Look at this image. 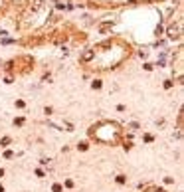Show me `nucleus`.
Segmentation results:
<instances>
[{"mask_svg": "<svg viewBox=\"0 0 184 192\" xmlns=\"http://www.w3.org/2000/svg\"><path fill=\"white\" fill-rule=\"evenodd\" d=\"M81 6L93 8V10H119V8H135V6H146L157 4L165 0H75Z\"/></svg>", "mask_w": 184, "mask_h": 192, "instance_id": "obj_3", "label": "nucleus"}, {"mask_svg": "<svg viewBox=\"0 0 184 192\" xmlns=\"http://www.w3.org/2000/svg\"><path fill=\"white\" fill-rule=\"evenodd\" d=\"M89 139L95 141V143H101V145H119L123 137H125V129L119 125L117 121H111V119H101L97 123H93L89 127Z\"/></svg>", "mask_w": 184, "mask_h": 192, "instance_id": "obj_2", "label": "nucleus"}, {"mask_svg": "<svg viewBox=\"0 0 184 192\" xmlns=\"http://www.w3.org/2000/svg\"><path fill=\"white\" fill-rule=\"evenodd\" d=\"M14 6V0H0V18L2 16H6Z\"/></svg>", "mask_w": 184, "mask_h": 192, "instance_id": "obj_4", "label": "nucleus"}, {"mask_svg": "<svg viewBox=\"0 0 184 192\" xmlns=\"http://www.w3.org/2000/svg\"><path fill=\"white\" fill-rule=\"evenodd\" d=\"M145 192H166L165 188H158V186H149Z\"/></svg>", "mask_w": 184, "mask_h": 192, "instance_id": "obj_5", "label": "nucleus"}, {"mask_svg": "<svg viewBox=\"0 0 184 192\" xmlns=\"http://www.w3.org/2000/svg\"><path fill=\"white\" fill-rule=\"evenodd\" d=\"M135 56V46L123 36H109L87 48L79 58V67L89 73H109L125 66Z\"/></svg>", "mask_w": 184, "mask_h": 192, "instance_id": "obj_1", "label": "nucleus"}]
</instances>
